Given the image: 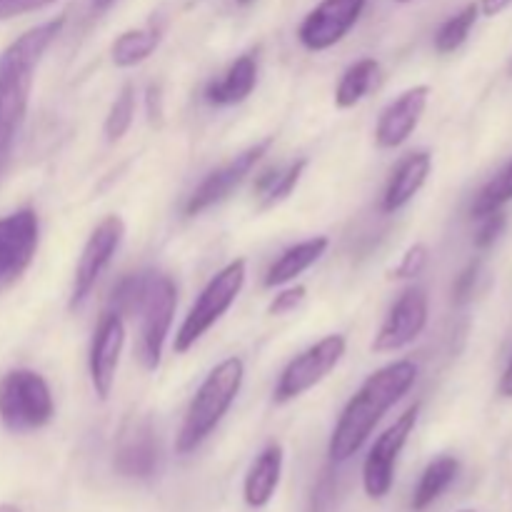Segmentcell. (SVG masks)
Instances as JSON below:
<instances>
[{"label":"cell","instance_id":"obj_15","mask_svg":"<svg viewBox=\"0 0 512 512\" xmlns=\"http://www.w3.org/2000/svg\"><path fill=\"white\" fill-rule=\"evenodd\" d=\"M115 470H118L123 478L133 480H148L153 478L155 470L160 463V450L158 440H155L153 425L150 420H130L123 428L118 440V448H115Z\"/></svg>","mask_w":512,"mask_h":512},{"label":"cell","instance_id":"obj_18","mask_svg":"<svg viewBox=\"0 0 512 512\" xmlns=\"http://www.w3.org/2000/svg\"><path fill=\"white\" fill-rule=\"evenodd\" d=\"M283 475V448L270 443L250 465L243 483V498L250 508H265L273 500Z\"/></svg>","mask_w":512,"mask_h":512},{"label":"cell","instance_id":"obj_35","mask_svg":"<svg viewBox=\"0 0 512 512\" xmlns=\"http://www.w3.org/2000/svg\"><path fill=\"white\" fill-rule=\"evenodd\" d=\"M500 395H505V398H512V358H510L508 368H505L503 378H500Z\"/></svg>","mask_w":512,"mask_h":512},{"label":"cell","instance_id":"obj_39","mask_svg":"<svg viewBox=\"0 0 512 512\" xmlns=\"http://www.w3.org/2000/svg\"><path fill=\"white\" fill-rule=\"evenodd\" d=\"M395 3H403L405 5V3H413V0H395Z\"/></svg>","mask_w":512,"mask_h":512},{"label":"cell","instance_id":"obj_17","mask_svg":"<svg viewBox=\"0 0 512 512\" xmlns=\"http://www.w3.org/2000/svg\"><path fill=\"white\" fill-rule=\"evenodd\" d=\"M430 168H433V158H430L428 150H418V153H410L403 163L398 165V170L390 178L388 188L383 195V213H395V210L405 208L415 195L420 193V188L428 180Z\"/></svg>","mask_w":512,"mask_h":512},{"label":"cell","instance_id":"obj_25","mask_svg":"<svg viewBox=\"0 0 512 512\" xmlns=\"http://www.w3.org/2000/svg\"><path fill=\"white\" fill-rule=\"evenodd\" d=\"M133 118H135V88L133 83H125L123 88H120V93L115 95L108 118H105V138H108V143H118V140H123V135L128 133L130 125H133Z\"/></svg>","mask_w":512,"mask_h":512},{"label":"cell","instance_id":"obj_33","mask_svg":"<svg viewBox=\"0 0 512 512\" xmlns=\"http://www.w3.org/2000/svg\"><path fill=\"white\" fill-rule=\"evenodd\" d=\"M55 3V0H0V20L15 18V15L33 13V10L45 8V5Z\"/></svg>","mask_w":512,"mask_h":512},{"label":"cell","instance_id":"obj_26","mask_svg":"<svg viewBox=\"0 0 512 512\" xmlns=\"http://www.w3.org/2000/svg\"><path fill=\"white\" fill-rule=\"evenodd\" d=\"M510 200H512V160L503 173H498V178L490 180V183L480 190L473 208H470V213H473V218L480 220L485 218V215L495 213V210H503V205L510 203Z\"/></svg>","mask_w":512,"mask_h":512},{"label":"cell","instance_id":"obj_28","mask_svg":"<svg viewBox=\"0 0 512 512\" xmlns=\"http://www.w3.org/2000/svg\"><path fill=\"white\" fill-rule=\"evenodd\" d=\"M305 168H308V160L300 158L298 163L290 165L288 170H283V173H278V178H275V183L270 185L268 193L263 195V210L265 208H273V205L283 203L285 198H288L290 193L295 190V185L300 183V178H303Z\"/></svg>","mask_w":512,"mask_h":512},{"label":"cell","instance_id":"obj_30","mask_svg":"<svg viewBox=\"0 0 512 512\" xmlns=\"http://www.w3.org/2000/svg\"><path fill=\"white\" fill-rule=\"evenodd\" d=\"M480 220H483V223H480L478 235H475V248L488 250L490 245L500 238V233L505 230V223H508V220H505L503 210H495V213L485 215V218Z\"/></svg>","mask_w":512,"mask_h":512},{"label":"cell","instance_id":"obj_20","mask_svg":"<svg viewBox=\"0 0 512 512\" xmlns=\"http://www.w3.org/2000/svg\"><path fill=\"white\" fill-rule=\"evenodd\" d=\"M328 245H330V240L325 238V235H318V238L303 240V243L288 248L278 260H275L273 265H270L263 285L265 288H280V285L295 280L298 275H303L310 265H315L320 258H323L325 250H328Z\"/></svg>","mask_w":512,"mask_h":512},{"label":"cell","instance_id":"obj_12","mask_svg":"<svg viewBox=\"0 0 512 512\" xmlns=\"http://www.w3.org/2000/svg\"><path fill=\"white\" fill-rule=\"evenodd\" d=\"M273 140L275 138L260 140V143H255L253 148H248V150H243L240 155H235L228 165L213 170V173H210L208 178H205L203 183L193 190V195L188 198V203H185V215H190V218H193V215H200L203 210L223 203V200L228 198V195L233 193V190L238 188L245 178H248L250 170L258 165V160L268 153L270 145H273Z\"/></svg>","mask_w":512,"mask_h":512},{"label":"cell","instance_id":"obj_14","mask_svg":"<svg viewBox=\"0 0 512 512\" xmlns=\"http://www.w3.org/2000/svg\"><path fill=\"white\" fill-rule=\"evenodd\" d=\"M125 348V320L118 313H105L90 345V383L100 400L113 393L115 373Z\"/></svg>","mask_w":512,"mask_h":512},{"label":"cell","instance_id":"obj_21","mask_svg":"<svg viewBox=\"0 0 512 512\" xmlns=\"http://www.w3.org/2000/svg\"><path fill=\"white\" fill-rule=\"evenodd\" d=\"M160 38H163V30L158 25H148V28L138 30H125L115 38L113 48H110V55H113V63L118 68H133V65H140L143 60H148L150 55L155 53V48L160 45Z\"/></svg>","mask_w":512,"mask_h":512},{"label":"cell","instance_id":"obj_40","mask_svg":"<svg viewBox=\"0 0 512 512\" xmlns=\"http://www.w3.org/2000/svg\"><path fill=\"white\" fill-rule=\"evenodd\" d=\"M460 512H475V510H460Z\"/></svg>","mask_w":512,"mask_h":512},{"label":"cell","instance_id":"obj_36","mask_svg":"<svg viewBox=\"0 0 512 512\" xmlns=\"http://www.w3.org/2000/svg\"><path fill=\"white\" fill-rule=\"evenodd\" d=\"M113 3H115V0H93V10L103 13V10H108Z\"/></svg>","mask_w":512,"mask_h":512},{"label":"cell","instance_id":"obj_32","mask_svg":"<svg viewBox=\"0 0 512 512\" xmlns=\"http://www.w3.org/2000/svg\"><path fill=\"white\" fill-rule=\"evenodd\" d=\"M478 273H480V260H473V263H468V268L458 275V280H455L453 285L455 303L460 305L465 303V300H470V295H473L475 290V283H478Z\"/></svg>","mask_w":512,"mask_h":512},{"label":"cell","instance_id":"obj_6","mask_svg":"<svg viewBox=\"0 0 512 512\" xmlns=\"http://www.w3.org/2000/svg\"><path fill=\"white\" fill-rule=\"evenodd\" d=\"M175 305H178V288L173 278L150 270L143 300L138 305L140 315V345L138 355L145 370H155L163 358L165 340L173 325Z\"/></svg>","mask_w":512,"mask_h":512},{"label":"cell","instance_id":"obj_8","mask_svg":"<svg viewBox=\"0 0 512 512\" xmlns=\"http://www.w3.org/2000/svg\"><path fill=\"white\" fill-rule=\"evenodd\" d=\"M420 405H410L378 440L370 448L368 458L363 465V488L368 493V498L383 500L390 493L395 480V463H398L400 453H403L405 443H408L410 433L415 430L418 423Z\"/></svg>","mask_w":512,"mask_h":512},{"label":"cell","instance_id":"obj_29","mask_svg":"<svg viewBox=\"0 0 512 512\" xmlns=\"http://www.w3.org/2000/svg\"><path fill=\"white\" fill-rule=\"evenodd\" d=\"M425 265H428V248H425L423 243L410 245L408 253H405L403 260L398 263V268L393 270V278L398 280L418 278V275L425 270Z\"/></svg>","mask_w":512,"mask_h":512},{"label":"cell","instance_id":"obj_41","mask_svg":"<svg viewBox=\"0 0 512 512\" xmlns=\"http://www.w3.org/2000/svg\"><path fill=\"white\" fill-rule=\"evenodd\" d=\"M510 78H512V63H510Z\"/></svg>","mask_w":512,"mask_h":512},{"label":"cell","instance_id":"obj_9","mask_svg":"<svg viewBox=\"0 0 512 512\" xmlns=\"http://www.w3.org/2000/svg\"><path fill=\"white\" fill-rule=\"evenodd\" d=\"M125 238V223L120 215H108L98 228L90 233L88 243H85L83 253H80L78 268H75L73 278V290H70V310H78L80 305L88 300V295L93 293L95 283L103 275V270L108 268L113 255L118 253L120 243Z\"/></svg>","mask_w":512,"mask_h":512},{"label":"cell","instance_id":"obj_34","mask_svg":"<svg viewBox=\"0 0 512 512\" xmlns=\"http://www.w3.org/2000/svg\"><path fill=\"white\" fill-rule=\"evenodd\" d=\"M510 5H512V0H480L478 8L485 18H495V15H500L503 10H508Z\"/></svg>","mask_w":512,"mask_h":512},{"label":"cell","instance_id":"obj_22","mask_svg":"<svg viewBox=\"0 0 512 512\" xmlns=\"http://www.w3.org/2000/svg\"><path fill=\"white\" fill-rule=\"evenodd\" d=\"M460 473V463L450 455H443V458L433 460V463L425 468L423 478H420L418 488L413 493V510L415 512H423L428 510L450 485L455 483Z\"/></svg>","mask_w":512,"mask_h":512},{"label":"cell","instance_id":"obj_23","mask_svg":"<svg viewBox=\"0 0 512 512\" xmlns=\"http://www.w3.org/2000/svg\"><path fill=\"white\" fill-rule=\"evenodd\" d=\"M378 73L380 65L375 58H363L350 65L343 73V78H340L338 90H335V105L340 110L355 108L370 93L373 83L378 80Z\"/></svg>","mask_w":512,"mask_h":512},{"label":"cell","instance_id":"obj_5","mask_svg":"<svg viewBox=\"0 0 512 512\" xmlns=\"http://www.w3.org/2000/svg\"><path fill=\"white\" fill-rule=\"evenodd\" d=\"M245 260H233V263L225 265L213 280L203 288V293L198 295V300L193 303V308L185 315L183 325L178 328L173 340V350L178 355L188 353L220 318L230 310V305L235 303V298L240 295L245 285Z\"/></svg>","mask_w":512,"mask_h":512},{"label":"cell","instance_id":"obj_38","mask_svg":"<svg viewBox=\"0 0 512 512\" xmlns=\"http://www.w3.org/2000/svg\"><path fill=\"white\" fill-rule=\"evenodd\" d=\"M235 3H238V5H250V3H253V0H235Z\"/></svg>","mask_w":512,"mask_h":512},{"label":"cell","instance_id":"obj_7","mask_svg":"<svg viewBox=\"0 0 512 512\" xmlns=\"http://www.w3.org/2000/svg\"><path fill=\"white\" fill-rule=\"evenodd\" d=\"M345 348H348V343H345L343 335H328L320 343L310 345L305 353L295 355L285 365L283 375H280L278 385H275V403H290V400L300 398L308 390H313L318 383H323L338 368V363L345 355Z\"/></svg>","mask_w":512,"mask_h":512},{"label":"cell","instance_id":"obj_4","mask_svg":"<svg viewBox=\"0 0 512 512\" xmlns=\"http://www.w3.org/2000/svg\"><path fill=\"white\" fill-rule=\"evenodd\" d=\"M53 418V393L43 375L18 368L0 378V423L10 433H33Z\"/></svg>","mask_w":512,"mask_h":512},{"label":"cell","instance_id":"obj_31","mask_svg":"<svg viewBox=\"0 0 512 512\" xmlns=\"http://www.w3.org/2000/svg\"><path fill=\"white\" fill-rule=\"evenodd\" d=\"M305 293H308V290H305L303 285H295V288L283 290V293L275 295L273 303L268 305V313L270 315H288V313H293L295 308H300V305H303Z\"/></svg>","mask_w":512,"mask_h":512},{"label":"cell","instance_id":"obj_2","mask_svg":"<svg viewBox=\"0 0 512 512\" xmlns=\"http://www.w3.org/2000/svg\"><path fill=\"white\" fill-rule=\"evenodd\" d=\"M415 378H418V365L413 360H398V363L375 370L360 385V390L345 405L343 415H340L338 425L330 435L328 455L335 465L350 460L363 448L365 440L373 435L375 425L383 420V415L413 388Z\"/></svg>","mask_w":512,"mask_h":512},{"label":"cell","instance_id":"obj_16","mask_svg":"<svg viewBox=\"0 0 512 512\" xmlns=\"http://www.w3.org/2000/svg\"><path fill=\"white\" fill-rule=\"evenodd\" d=\"M428 98V85H415V88L405 90L398 100H393L380 113L378 128H375V143L385 150L400 148L413 135V130L418 128L420 118L428 108Z\"/></svg>","mask_w":512,"mask_h":512},{"label":"cell","instance_id":"obj_1","mask_svg":"<svg viewBox=\"0 0 512 512\" xmlns=\"http://www.w3.org/2000/svg\"><path fill=\"white\" fill-rule=\"evenodd\" d=\"M63 25V15L35 25L0 53V178L8 170L15 138H18L25 113H28L35 68H38L40 58L50 48V43L60 35Z\"/></svg>","mask_w":512,"mask_h":512},{"label":"cell","instance_id":"obj_37","mask_svg":"<svg viewBox=\"0 0 512 512\" xmlns=\"http://www.w3.org/2000/svg\"><path fill=\"white\" fill-rule=\"evenodd\" d=\"M0 512H20L15 505H0Z\"/></svg>","mask_w":512,"mask_h":512},{"label":"cell","instance_id":"obj_19","mask_svg":"<svg viewBox=\"0 0 512 512\" xmlns=\"http://www.w3.org/2000/svg\"><path fill=\"white\" fill-rule=\"evenodd\" d=\"M255 85H258V55L245 53L225 70L223 78L208 83L205 100L210 105H238L253 93Z\"/></svg>","mask_w":512,"mask_h":512},{"label":"cell","instance_id":"obj_27","mask_svg":"<svg viewBox=\"0 0 512 512\" xmlns=\"http://www.w3.org/2000/svg\"><path fill=\"white\" fill-rule=\"evenodd\" d=\"M148 275L150 270L145 273H133L128 278L120 280L115 285L113 295H110V313H118L120 318L125 320V315H135L138 313V305L143 300L145 285H148Z\"/></svg>","mask_w":512,"mask_h":512},{"label":"cell","instance_id":"obj_10","mask_svg":"<svg viewBox=\"0 0 512 512\" xmlns=\"http://www.w3.org/2000/svg\"><path fill=\"white\" fill-rule=\"evenodd\" d=\"M40 243L38 213L30 208L0 218V288L15 283L33 263Z\"/></svg>","mask_w":512,"mask_h":512},{"label":"cell","instance_id":"obj_3","mask_svg":"<svg viewBox=\"0 0 512 512\" xmlns=\"http://www.w3.org/2000/svg\"><path fill=\"white\" fill-rule=\"evenodd\" d=\"M243 378L245 365L240 358H228L210 370L195 398L190 400L188 413H185L180 433L175 438V450L180 455L198 450L213 435V430L218 428L220 420L225 418L230 405L238 398L240 388H243Z\"/></svg>","mask_w":512,"mask_h":512},{"label":"cell","instance_id":"obj_11","mask_svg":"<svg viewBox=\"0 0 512 512\" xmlns=\"http://www.w3.org/2000/svg\"><path fill=\"white\" fill-rule=\"evenodd\" d=\"M368 0H323L315 5L298 28V40L310 53L338 45L363 15Z\"/></svg>","mask_w":512,"mask_h":512},{"label":"cell","instance_id":"obj_24","mask_svg":"<svg viewBox=\"0 0 512 512\" xmlns=\"http://www.w3.org/2000/svg\"><path fill=\"white\" fill-rule=\"evenodd\" d=\"M478 15H480L478 3H470L465 5L460 13H455L453 18L445 20V23L438 28V33H435V50L443 55L455 53V50L468 40L470 30H473V25L478 23Z\"/></svg>","mask_w":512,"mask_h":512},{"label":"cell","instance_id":"obj_13","mask_svg":"<svg viewBox=\"0 0 512 512\" xmlns=\"http://www.w3.org/2000/svg\"><path fill=\"white\" fill-rule=\"evenodd\" d=\"M428 313V293L423 288L405 290L398 303L393 305L388 318H385L380 333L375 335V353H395V350H403L405 345L415 343L425 330V325H428Z\"/></svg>","mask_w":512,"mask_h":512}]
</instances>
